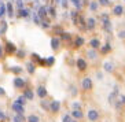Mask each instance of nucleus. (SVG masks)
Instances as JSON below:
<instances>
[{
    "label": "nucleus",
    "mask_w": 125,
    "mask_h": 122,
    "mask_svg": "<svg viewBox=\"0 0 125 122\" xmlns=\"http://www.w3.org/2000/svg\"><path fill=\"white\" fill-rule=\"evenodd\" d=\"M100 21H102V25H103V30H104L106 33H111L113 26H111V21H110L109 14H102L100 15Z\"/></svg>",
    "instance_id": "nucleus-1"
},
{
    "label": "nucleus",
    "mask_w": 125,
    "mask_h": 122,
    "mask_svg": "<svg viewBox=\"0 0 125 122\" xmlns=\"http://www.w3.org/2000/svg\"><path fill=\"white\" fill-rule=\"evenodd\" d=\"M17 45L12 43V41L7 40L6 43H4V52H6V55L11 56V55H15V52H17Z\"/></svg>",
    "instance_id": "nucleus-2"
},
{
    "label": "nucleus",
    "mask_w": 125,
    "mask_h": 122,
    "mask_svg": "<svg viewBox=\"0 0 125 122\" xmlns=\"http://www.w3.org/2000/svg\"><path fill=\"white\" fill-rule=\"evenodd\" d=\"M12 85H14L15 89H21V91H23V89L26 88V81L25 78L19 77V75H17V77L14 78V81H12Z\"/></svg>",
    "instance_id": "nucleus-3"
},
{
    "label": "nucleus",
    "mask_w": 125,
    "mask_h": 122,
    "mask_svg": "<svg viewBox=\"0 0 125 122\" xmlns=\"http://www.w3.org/2000/svg\"><path fill=\"white\" fill-rule=\"evenodd\" d=\"M37 15L41 21H47L50 22V17H48V11H47V6H40V8L37 10Z\"/></svg>",
    "instance_id": "nucleus-4"
},
{
    "label": "nucleus",
    "mask_w": 125,
    "mask_h": 122,
    "mask_svg": "<svg viewBox=\"0 0 125 122\" xmlns=\"http://www.w3.org/2000/svg\"><path fill=\"white\" fill-rule=\"evenodd\" d=\"M36 95L39 97H40V100L41 99H47V95H48V92H47V88H45L43 84H40V85H37V88H36Z\"/></svg>",
    "instance_id": "nucleus-5"
},
{
    "label": "nucleus",
    "mask_w": 125,
    "mask_h": 122,
    "mask_svg": "<svg viewBox=\"0 0 125 122\" xmlns=\"http://www.w3.org/2000/svg\"><path fill=\"white\" fill-rule=\"evenodd\" d=\"M87 118H88V121H91V122L99 121V111H96L95 108L88 110V113H87Z\"/></svg>",
    "instance_id": "nucleus-6"
},
{
    "label": "nucleus",
    "mask_w": 125,
    "mask_h": 122,
    "mask_svg": "<svg viewBox=\"0 0 125 122\" xmlns=\"http://www.w3.org/2000/svg\"><path fill=\"white\" fill-rule=\"evenodd\" d=\"M92 86H94V84H92L91 78L89 77L83 78V81H81V88H83V91H91Z\"/></svg>",
    "instance_id": "nucleus-7"
},
{
    "label": "nucleus",
    "mask_w": 125,
    "mask_h": 122,
    "mask_svg": "<svg viewBox=\"0 0 125 122\" xmlns=\"http://www.w3.org/2000/svg\"><path fill=\"white\" fill-rule=\"evenodd\" d=\"M22 95L26 97V100H33L34 96H36V93H34L33 88H29V86H26V88L22 91Z\"/></svg>",
    "instance_id": "nucleus-8"
},
{
    "label": "nucleus",
    "mask_w": 125,
    "mask_h": 122,
    "mask_svg": "<svg viewBox=\"0 0 125 122\" xmlns=\"http://www.w3.org/2000/svg\"><path fill=\"white\" fill-rule=\"evenodd\" d=\"M11 111H14L15 114H23V113H25V106L14 102V103L11 104Z\"/></svg>",
    "instance_id": "nucleus-9"
},
{
    "label": "nucleus",
    "mask_w": 125,
    "mask_h": 122,
    "mask_svg": "<svg viewBox=\"0 0 125 122\" xmlns=\"http://www.w3.org/2000/svg\"><path fill=\"white\" fill-rule=\"evenodd\" d=\"M30 14H32V8H29V7H25L21 11H17V17L18 18H29Z\"/></svg>",
    "instance_id": "nucleus-10"
},
{
    "label": "nucleus",
    "mask_w": 125,
    "mask_h": 122,
    "mask_svg": "<svg viewBox=\"0 0 125 122\" xmlns=\"http://www.w3.org/2000/svg\"><path fill=\"white\" fill-rule=\"evenodd\" d=\"M59 110H61V102L59 100H52L51 106H50V111L52 114H58Z\"/></svg>",
    "instance_id": "nucleus-11"
},
{
    "label": "nucleus",
    "mask_w": 125,
    "mask_h": 122,
    "mask_svg": "<svg viewBox=\"0 0 125 122\" xmlns=\"http://www.w3.org/2000/svg\"><path fill=\"white\" fill-rule=\"evenodd\" d=\"M76 65H77V69L80 71H85L87 69H88V63H87L85 59H83V58H78L77 62H76Z\"/></svg>",
    "instance_id": "nucleus-12"
},
{
    "label": "nucleus",
    "mask_w": 125,
    "mask_h": 122,
    "mask_svg": "<svg viewBox=\"0 0 125 122\" xmlns=\"http://www.w3.org/2000/svg\"><path fill=\"white\" fill-rule=\"evenodd\" d=\"M62 44V40H61V37H52L51 38V48L54 51H58L59 47Z\"/></svg>",
    "instance_id": "nucleus-13"
},
{
    "label": "nucleus",
    "mask_w": 125,
    "mask_h": 122,
    "mask_svg": "<svg viewBox=\"0 0 125 122\" xmlns=\"http://www.w3.org/2000/svg\"><path fill=\"white\" fill-rule=\"evenodd\" d=\"M6 10H7V15H8V18H14L15 7L12 6L11 1H7V3H6Z\"/></svg>",
    "instance_id": "nucleus-14"
},
{
    "label": "nucleus",
    "mask_w": 125,
    "mask_h": 122,
    "mask_svg": "<svg viewBox=\"0 0 125 122\" xmlns=\"http://www.w3.org/2000/svg\"><path fill=\"white\" fill-rule=\"evenodd\" d=\"M47 11H48V17H50V19L55 18L56 17V6H54V4L47 6Z\"/></svg>",
    "instance_id": "nucleus-15"
},
{
    "label": "nucleus",
    "mask_w": 125,
    "mask_h": 122,
    "mask_svg": "<svg viewBox=\"0 0 125 122\" xmlns=\"http://www.w3.org/2000/svg\"><path fill=\"white\" fill-rule=\"evenodd\" d=\"M25 67H26V70H28V73H29L30 75H33L34 71H36V65H34L32 60H30V62H26L25 63Z\"/></svg>",
    "instance_id": "nucleus-16"
},
{
    "label": "nucleus",
    "mask_w": 125,
    "mask_h": 122,
    "mask_svg": "<svg viewBox=\"0 0 125 122\" xmlns=\"http://www.w3.org/2000/svg\"><path fill=\"white\" fill-rule=\"evenodd\" d=\"M96 28V19L95 18H88L87 19V30L92 32V30Z\"/></svg>",
    "instance_id": "nucleus-17"
},
{
    "label": "nucleus",
    "mask_w": 125,
    "mask_h": 122,
    "mask_svg": "<svg viewBox=\"0 0 125 122\" xmlns=\"http://www.w3.org/2000/svg\"><path fill=\"white\" fill-rule=\"evenodd\" d=\"M117 99L118 100H117V103H115V108H117V110H121L125 106V95H120Z\"/></svg>",
    "instance_id": "nucleus-18"
},
{
    "label": "nucleus",
    "mask_w": 125,
    "mask_h": 122,
    "mask_svg": "<svg viewBox=\"0 0 125 122\" xmlns=\"http://www.w3.org/2000/svg\"><path fill=\"white\" fill-rule=\"evenodd\" d=\"M8 29V23L6 19H1L0 21V36H4L6 34V32H7Z\"/></svg>",
    "instance_id": "nucleus-19"
},
{
    "label": "nucleus",
    "mask_w": 125,
    "mask_h": 122,
    "mask_svg": "<svg viewBox=\"0 0 125 122\" xmlns=\"http://www.w3.org/2000/svg\"><path fill=\"white\" fill-rule=\"evenodd\" d=\"M115 96H120V95H118V85H114V91L109 95V99H107L109 100V103H114Z\"/></svg>",
    "instance_id": "nucleus-20"
},
{
    "label": "nucleus",
    "mask_w": 125,
    "mask_h": 122,
    "mask_svg": "<svg viewBox=\"0 0 125 122\" xmlns=\"http://www.w3.org/2000/svg\"><path fill=\"white\" fill-rule=\"evenodd\" d=\"M124 11H125V8L122 7L121 4H118V6H115V7L113 8V14L115 15V17H121V15L124 14Z\"/></svg>",
    "instance_id": "nucleus-21"
},
{
    "label": "nucleus",
    "mask_w": 125,
    "mask_h": 122,
    "mask_svg": "<svg viewBox=\"0 0 125 122\" xmlns=\"http://www.w3.org/2000/svg\"><path fill=\"white\" fill-rule=\"evenodd\" d=\"M70 115H72V117H73V119H76V121L84 118V114H83V111H81V110H73Z\"/></svg>",
    "instance_id": "nucleus-22"
},
{
    "label": "nucleus",
    "mask_w": 125,
    "mask_h": 122,
    "mask_svg": "<svg viewBox=\"0 0 125 122\" xmlns=\"http://www.w3.org/2000/svg\"><path fill=\"white\" fill-rule=\"evenodd\" d=\"M73 43H74V44H73L74 48H80V47H83V45H84L85 40H84V37H76Z\"/></svg>",
    "instance_id": "nucleus-23"
},
{
    "label": "nucleus",
    "mask_w": 125,
    "mask_h": 122,
    "mask_svg": "<svg viewBox=\"0 0 125 122\" xmlns=\"http://www.w3.org/2000/svg\"><path fill=\"white\" fill-rule=\"evenodd\" d=\"M22 71H23V69L21 66H12V67H10V73H12L14 75H21Z\"/></svg>",
    "instance_id": "nucleus-24"
},
{
    "label": "nucleus",
    "mask_w": 125,
    "mask_h": 122,
    "mask_svg": "<svg viewBox=\"0 0 125 122\" xmlns=\"http://www.w3.org/2000/svg\"><path fill=\"white\" fill-rule=\"evenodd\" d=\"M88 44L91 45L92 49H99V48H100V41H99V38H92Z\"/></svg>",
    "instance_id": "nucleus-25"
},
{
    "label": "nucleus",
    "mask_w": 125,
    "mask_h": 122,
    "mask_svg": "<svg viewBox=\"0 0 125 122\" xmlns=\"http://www.w3.org/2000/svg\"><path fill=\"white\" fill-rule=\"evenodd\" d=\"M40 106L44 111H50V106H51V102H48L47 99H41L40 100Z\"/></svg>",
    "instance_id": "nucleus-26"
},
{
    "label": "nucleus",
    "mask_w": 125,
    "mask_h": 122,
    "mask_svg": "<svg viewBox=\"0 0 125 122\" xmlns=\"http://www.w3.org/2000/svg\"><path fill=\"white\" fill-rule=\"evenodd\" d=\"M14 1H15V11H21L26 7L23 0H14Z\"/></svg>",
    "instance_id": "nucleus-27"
},
{
    "label": "nucleus",
    "mask_w": 125,
    "mask_h": 122,
    "mask_svg": "<svg viewBox=\"0 0 125 122\" xmlns=\"http://www.w3.org/2000/svg\"><path fill=\"white\" fill-rule=\"evenodd\" d=\"M30 17H32V21H33L34 25H39V26H40L41 19L39 18V15H37V12H36V11H33V10H32V14H30Z\"/></svg>",
    "instance_id": "nucleus-28"
},
{
    "label": "nucleus",
    "mask_w": 125,
    "mask_h": 122,
    "mask_svg": "<svg viewBox=\"0 0 125 122\" xmlns=\"http://www.w3.org/2000/svg\"><path fill=\"white\" fill-rule=\"evenodd\" d=\"M12 122H26V117L23 114H15L12 117Z\"/></svg>",
    "instance_id": "nucleus-29"
},
{
    "label": "nucleus",
    "mask_w": 125,
    "mask_h": 122,
    "mask_svg": "<svg viewBox=\"0 0 125 122\" xmlns=\"http://www.w3.org/2000/svg\"><path fill=\"white\" fill-rule=\"evenodd\" d=\"M109 51H111V45H110V43H106V44L100 48V54H102V55H107Z\"/></svg>",
    "instance_id": "nucleus-30"
},
{
    "label": "nucleus",
    "mask_w": 125,
    "mask_h": 122,
    "mask_svg": "<svg viewBox=\"0 0 125 122\" xmlns=\"http://www.w3.org/2000/svg\"><path fill=\"white\" fill-rule=\"evenodd\" d=\"M26 122H40V117L36 114H30L26 117Z\"/></svg>",
    "instance_id": "nucleus-31"
},
{
    "label": "nucleus",
    "mask_w": 125,
    "mask_h": 122,
    "mask_svg": "<svg viewBox=\"0 0 125 122\" xmlns=\"http://www.w3.org/2000/svg\"><path fill=\"white\" fill-rule=\"evenodd\" d=\"M103 69H104V71H107V73H111V71L114 70V65L111 62H104Z\"/></svg>",
    "instance_id": "nucleus-32"
},
{
    "label": "nucleus",
    "mask_w": 125,
    "mask_h": 122,
    "mask_svg": "<svg viewBox=\"0 0 125 122\" xmlns=\"http://www.w3.org/2000/svg\"><path fill=\"white\" fill-rule=\"evenodd\" d=\"M70 3L74 6V8L77 10V11H80L81 8H83V3H81V0H69Z\"/></svg>",
    "instance_id": "nucleus-33"
},
{
    "label": "nucleus",
    "mask_w": 125,
    "mask_h": 122,
    "mask_svg": "<svg viewBox=\"0 0 125 122\" xmlns=\"http://www.w3.org/2000/svg\"><path fill=\"white\" fill-rule=\"evenodd\" d=\"M87 55H88V58L89 59H92V60H95L96 58H98V54H96V49H88L87 51Z\"/></svg>",
    "instance_id": "nucleus-34"
},
{
    "label": "nucleus",
    "mask_w": 125,
    "mask_h": 122,
    "mask_svg": "<svg viewBox=\"0 0 125 122\" xmlns=\"http://www.w3.org/2000/svg\"><path fill=\"white\" fill-rule=\"evenodd\" d=\"M61 40L66 41V43H70V41H72V36H70V33H67V32H63V33L61 34Z\"/></svg>",
    "instance_id": "nucleus-35"
},
{
    "label": "nucleus",
    "mask_w": 125,
    "mask_h": 122,
    "mask_svg": "<svg viewBox=\"0 0 125 122\" xmlns=\"http://www.w3.org/2000/svg\"><path fill=\"white\" fill-rule=\"evenodd\" d=\"M98 8H99V3L98 1H91L89 3V11L95 12V11H98Z\"/></svg>",
    "instance_id": "nucleus-36"
},
{
    "label": "nucleus",
    "mask_w": 125,
    "mask_h": 122,
    "mask_svg": "<svg viewBox=\"0 0 125 122\" xmlns=\"http://www.w3.org/2000/svg\"><path fill=\"white\" fill-rule=\"evenodd\" d=\"M15 102H17V103H19V104H22V106H25L28 100H26V97L23 96V95H19V96H17V99H15Z\"/></svg>",
    "instance_id": "nucleus-37"
},
{
    "label": "nucleus",
    "mask_w": 125,
    "mask_h": 122,
    "mask_svg": "<svg viewBox=\"0 0 125 122\" xmlns=\"http://www.w3.org/2000/svg\"><path fill=\"white\" fill-rule=\"evenodd\" d=\"M15 56L18 58V59H23L26 56V52L23 51V49H17V52H15Z\"/></svg>",
    "instance_id": "nucleus-38"
},
{
    "label": "nucleus",
    "mask_w": 125,
    "mask_h": 122,
    "mask_svg": "<svg viewBox=\"0 0 125 122\" xmlns=\"http://www.w3.org/2000/svg\"><path fill=\"white\" fill-rule=\"evenodd\" d=\"M54 63H55V58H54V56H50V58L45 59V66H47V67L54 66Z\"/></svg>",
    "instance_id": "nucleus-39"
},
{
    "label": "nucleus",
    "mask_w": 125,
    "mask_h": 122,
    "mask_svg": "<svg viewBox=\"0 0 125 122\" xmlns=\"http://www.w3.org/2000/svg\"><path fill=\"white\" fill-rule=\"evenodd\" d=\"M72 121H73V117L70 114H65L62 117V122H72Z\"/></svg>",
    "instance_id": "nucleus-40"
},
{
    "label": "nucleus",
    "mask_w": 125,
    "mask_h": 122,
    "mask_svg": "<svg viewBox=\"0 0 125 122\" xmlns=\"http://www.w3.org/2000/svg\"><path fill=\"white\" fill-rule=\"evenodd\" d=\"M98 3H99V6H103V7H107V6H110L111 0H98Z\"/></svg>",
    "instance_id": "nucleus-41"
},
{
    "label": "nucleus",
    "mask_w": 125,
    "mask_h": 122,
    "mask_svg": "<svg viewBox=\"0 0 125 122\" xmlns=\"http://www.w3.org/2000/svg\"><path fill=\"white\" fill-rule=\"evenodd\" d=\"M54 32H55L56 34H62L63 32H65V30H63L62 28H61V26H54Z\"/></svg>",
    "instance_id": "nucleus-42"
},
{
    "label": "nucleus",
    "mask_w": 125,
    "mask_h": 122,
    "mask_svg": "<svg viewBox=\"0 0 125 122\" xmlns=\"http://www.w3.org/2000/svg\"><path fill=\"white\" fill-rule=\"evenodd\" d=\"M69 89L72 91V95H73V96H77L78 91H77V88H76V86H74V85H70V86H69Z\"/></svg>",
    "instance_id": "nucleus-43"
},
{
    "label": "nucleus",
    "mask_w": 125,
    "mask_h": 122,
    "mask_svg": "<svg viewBox=\"0 0 125 122\" xmlns=\"http://www.w3.org/2000/svg\"><path fill=\"white\" fill-rule=\"evenodd\" d=\"M40 26L43 28V29H50V22H47V21H41V23H40Z\"/></svg>",
    "instance_id": "nucleus-44"
},
{
    "label": "nucleus",
    "mask_w": 125,
    "mask_h": 122,
    "mask_svg": "<svg viewBox=\"0 0 125 122\" xmlns=\"http://www.w3.org/2000/svg\"><path fill=\"white\" fill-rule=\"evenodd\" d=\"M72 108H73V110H81V103H78V102H74V103L72 104Z\"/></svg>",
    "instance_id": "nucleus-45"
},
{
    "label": "nucleus",
    "mask_w": 125,
    "mask_h": 122,
    "mask_svg": "<svg viewBox=\"0 0 125 122\" xmlns=\"http://www.w3.org/2000/svg\"><path fill=\"white\" fill-rule=\"evenodd\" d=\"M61 6H62L63 10H67V6H69V0H61Z\"/></svg>",
    "instance_id": "nucleus-46"
},
{
    "label": "nucleus",
    "mask_w": 125,
    "mask_h": 122,
    "mask_svg": "<svg viewBox=\"0 0 125 122\" xmlns=\"http://www.w3.org/2000/svg\"><path fill=\"white\" fill-rule=\"evenodd\" d=\"M4 56H6V52H4V47L0 44V60L4 59Z\"/></svg>",
    "instance_id": "nucleus-47"
},
{
    "label": "nucleus",
    "mask_w": 125,
    "mask_h": 122,
    "mask_svg": "<svg viewBox=\"0 0 125 122\" xmlns=\"http://www.w3.org/2000/svg\"><path fill=\"white\" fill-rule=\"evenodd\" d=\"M118 38H121V40H125V30H121V32H118Z\"/></svg>",
    "instance_id": "nucleus-48"
},
{
    "label": "nucleus",
    "mask_w": 125,
    "mask_h": 122,
    "mask_svg": "<svg viewBox=\"0 0 125 122\" xmlns=\"http://www.w3.org/2000/svg\"><path fill=\"white\" fill-rule=\"evenodd\" d=\"M6 119V114H4V111L0 108V121H4Z\"/></svg>",
    "instance_id": "nucleus-49"
},
{
    "label": "nucleus",
    "mask_w": 125,
    "mask_h": 122,
    "mask_svg": "<svg viewBox=\"0 0 125 122\" xmlns=\"http://www.w3.org/2000/svg\"><path fill=\"white\" fill-rule=\"evenodd\" d=\"M6 95V91H4L3 86H0V96H4Z\"/></svg>",
    "instance_id": "nucleus-50"
},
{
    "label": "nucleus",
    "mask_w": 125,
    "mask_h": 122,
    "mask_svg": "<svg viewBox=\"0 0 125 122\" xmlns=\"http://www.w3.org/2000/svg\"><path fill=\"white\" fill-rule=\"evenodd\" d=\"M96 77H98V80H102V78H103V74H102V73H98V74H96Z\"/></svg>",
    "instance_id": "nucleus-51"
},
{
    "label": "nucleus",
    "mask_w": 125,
    "mask_h": 122,
    "mask_svg": "<svg viewBox=\"0 0 125 122\" xmlns=\"http://www.w3.org/2000/svg\"><path fill=\"white\" fill-rule=\"evenodd\" d=\"M52 1H54V6H56V4L61 3V0H52Z\"/></svg>",
    "instance_id": "nucleus-52"
},
{
    "label": "nucleus",
    "mask_w": 125,
    "mask_h": 122,
    "mask_svg": "<svg viewBox=\"0 0 125 122\" xmlns=\"http://www.w3.org/2000/svg\"><path fill=\"white\" fill-rule=\"evenodd\" d=\"M41 1H43V3H48V1H50V0H41Z\"/></svg>",
    "instance_id": "nucleus-53"
},
{
    "label": "nucleus",
    "mask_w": 125,
    "mask_h": 122,
    "mask_svg": "<svg viewBox=\"0 0 125 122\" xmlns=\"http://www.w3.org/2000/svg\"><path fill=\"white\" fill-rule=\"evenodd\" d=\"M1 4H3V0H0V6H1Z\"/></svg>",
    "instance_id": "nucleus-54"
},
{
    "label": "nucleus",
    "mask_w": 125,
    "mask_h": 122,
    "mask_svg": "<svg viewBox=\"0 0 125 122\" xmlns=\"http://www.w3.org/2000/svg\"><path fill=\"white\" fill-rule=\"evenodd\" d=\"M23 1H25V3H26V1H32V0H23Z\"/></svg>",
    "instance_id": "nucleus-55"
},
{
    "label": "nucleus",
    "mask_w": 125,
    "mask_h": 122,
    "mask_svg": "<svg viewBox=\"0 0 125 122\" xmlns=\"http://www.w3.org/2000/svg\"><path fill=\"white\" fill-rule=\"evenodd\" d=\"M72 122H78V121H76V119H73V121H72Z\"/></svg>",
    "instance_id": "nucleus-56"
},
{
    "label": "nucleus",
    "mask_w": 125,
    "mask_h": 122,
    "mask_svg": "<svg viewBox=\"0 0 125 122\" xmlns=\"http://www.w3.org/2000/svg\"><path fill=\"white\" fill-rule=\"evenodd\" d=\"M124 1H125V0H124Z\"/></svg>",
    "instance_id": "nucleus-57"
}]
</instances>
